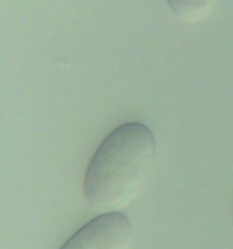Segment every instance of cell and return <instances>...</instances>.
<instances>
[{
	"instance_id": "6da1fadb",
	"label": "cell",
	"mask_w": 233,
	"mask_h": 249,
	"mask_svg": "<svg viewBox=\"0 0 233 249\" xmlns=\"http://www.w3.org/2000/svg\"><path fill=\"white\" fill-rule=\"evenodd\" d=\"M155 140L144 124L129 123L103 140L87 166L84 194L96 211L117 212L135 198L152 162Z\"/></svg>"
},
{
	"instance_id": "7a4b0ae2",
	"label": "cell",
	"mask_w": 233,
	"mask_h": 249,
	"mask_svg": "<svg viewBox=\"0 0 233 249\" xmlns=\"http://www.w3.org/2000/svg\"><path fill=\"white\" fill-rule=\"evenodd\" d=\"M131 238L132 226L126 215L105 213L79 229L60 249H129Z\"/></svg>"
},
{
	"instance_id": "3957f363",
	"label": "cell",
	"mask_w": 233,
	"mask_h": 249,
	"mask_svg": "<svg viewBox=\"0 0 233 249\" xmlns=\"http://www.w3.org/2000/svg\"><path fill=\"white\" fill-rule=\"evenodd\" d=\"M218 0H167L175 15L182 20L200 21L211 14Z\"/></svg>"
}]
</instances>
